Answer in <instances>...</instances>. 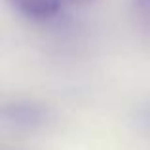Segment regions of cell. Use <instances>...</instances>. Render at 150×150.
Instances as JSON below:
<instances>
[{
    "instance_id": "obj_1",
    "label": "cell",
    "mask_w": 150,
    "mask_h": 150,
    "mask_svg": "<svg viewBox=\"0 0 150 150\" xmlns=\"http://www.w3.org/2000/svg\"><path fill=\"white\" fill-rule=\"evenodd\" d=\"M0 122L4 127L17 133H38L50 127L53 110L46 103L29 97L4 101L0 106Z\"/></svg>"
},
{
    "instance_id": "obj_2",
    "label": "cell",
    "mask_w": 150,
    "mask_h": 150,
    "mask_svg": "<svg viewBox=\"0 0 150 150\" xmlns=\"http://www.w3.org/2000/svg\"><path fill=\"white\" fill-rule=\"evenodd\" d=\"M21 17L33 23H51L63 13L69 0H8Z\"/></svg>"
},
{
    "instance_id": "obj_3",
    "label": "cell",
    "mask_w": 150,
    "mask_h": 150,
    "mask_svg": "<svg viewBox=\"0 0 150 150\" xmlns=\"http://www.w3.org/2000/svg\"><path fill=\"white\" fill-rule=\"evenodd\" d=\"M131 6L139 19V25L150 33V0H131Z\"/></svg>"
},
{
    "instance_id": "obj_4",
    "label": "cell",
    "mask_w": 150,
    "mask_h": 150,
    "mask_svg": "<svg viewBox=\"0 0 150 150\" xmlns=\"http://www.w3.org/2000/svg\"><path fill=\"white\" fill-rule=\"evenodd\" d=\"M141 122H143L144 127H148V129H150V105L143 108V112H141Z\"/></svg>"
},
{
    "instance_id": "obj_5",
    "label": "cell",
    "mask_w": 150,
    "mask_h": 150,
    "mask_svg": "<svg viewBox=\"0 0 150 150\" xmlns=\"http://www.w3.org/2000/svg\"><path fill=\"white\" fill-rule=\"evenodd\" d=\"M93 0H69V4H78V6H84V4H89Z\"/></svg>"
}]
</instances>
